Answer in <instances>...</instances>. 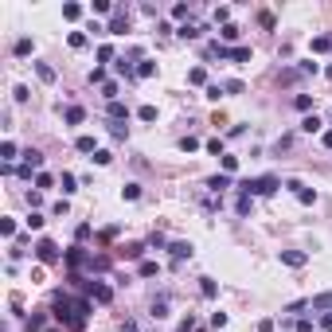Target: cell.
<instances>
[{
	"label": "cell",
	"mask_w": 332,
	"mask_h": 332,
	"mask_svg": "<svg viewBox=\"0 0 332 332\" xmlns=\"http://www.w3.org/2000/svg\"><path fill=\"white\" fill-rule=\"evenodd\" d=\"M277 188V176H258V180H246V184H238V192H246V196H274Z\"/></svg>",
	"instance_id": "1"
},
{
	"label": "cell",
	"mask_w": 332,
	"mask_h": 332,
	"mask_svg": "<svg viewBox=\"0 0 332 332\" xmlns=\"http://www.w3.org/2000/svg\"><path fill=\"white\" fill-rule=\"evenodd\" d=\"M35 258L51 266V262H59V258H66V254L59 250V246H55V242H51V238H39V242H35Z\"/></svg>",
	"instance_id": "2"
},
{
	"label": "cell",
	"mask_w": 332,
	"mask_h": 332,
	"mask_svg": "<svg viewBox=\"0 0 332 332\" xmlns=\"http://www.w3.org/2000/svg\"><path fill=\"white\" fill-rule=\"evenodd\" d=\"M39 165H43V153L28 149V153H24V168H20V176H24V180H32V172L39 176Z\"/></svg>",
	"instance_id": "3"
},
{
	"label": "cell",
	"mask_w": 332,
	"mask_h": 332,
	"mask_svg": "<svg viewBox=\"0 0 332 332\" xmlns=\"http://www.w3.org/2000/svg\"><path fill=\"white\" fill-rule=\"evenodd\" d=\"M86 293H90V301H98V305H110V301H113V289H110V285H102V281H90Z\"/></svg>",
	"instance_id": "4"
},
{
	"label": "cell",
	"mask_w": 332,
	"mask_h": 332,
	"mask_svg": "<svg viewBox=\"0 0 332 332\" xmlns=\"http://www.w3.org/2000/svg\"><path fill=\"white\" fill-rule=\"evenodd\" d=\"M285 188H289V192H293V196H297V199H301V203H317V192H313V188H305V184H301V180H289V184H285Z\"/></svg>",
	"instance_id": "5"
},
{
	"label": "cell",
	"mask_w": 332,
	"mask_h": 332,
	"mask_svg": "<svg viewBox=\"0 0 332 332\" xmlns=\"http://www.w3.org/2000/svg\"><path fill=\"white\" fill-rule=\"evenodd\" d=\"M281 262L293 266V270H301V266L309 262V254H305V250H281Z\"/></svg>",
	"instance_id": "6"
},
{
	"label": "cell",
	"mask_w": 332,
	"mask_h": 332,
	"mask_svg": "<svg viewBox=\"0 0 332 332\" xmlns=\"http://www.w3.org/2000/svg\"><path fill=\"white\" fill-rule=\"evenodd\" d=\"M309 309H313V313H332V293H317V297H309Z\"/></svg>",
	"instance_id": "7"
},
{
	"label": "cell",
	"mask_w": 332,
	"mask_h": 332,
	"mask_svg": "<svg viewBox=\"0 0 332 332\" xmlns=\"http://www.w3.org/2000/svg\"><path fill=\"white\" fill-rule=\"evenodd\" d=\"M168 254L176 262H184V258H192V242H168Z\"/></svg>",
	"instance_id": "8"
},
{
	"label": "cell",
	"mask_w": 332,
	"mask_h": 332,
	"mask_svg": "<svg viewBox=\"0 0 332 332\" xmlns=\"http://www.w3.org/2000/svg\"><path fill=\"white\" fill-rule=\"evenodd\" d=\"M203 32H207V28H196V24H184V28H176V35H180V39H199Z\"/></svg>",
	"instance_id": "9"
},
{
	"label": "cell",
	"mask_w": 332,
	"mask_h": 332,
	"mask_svg": "<svg viewBox=\"0 0 332 332\" xmlns=\"http://www.w3.org/2000/svg\"><path fill=\"white\" fill-rule=\"evenodd\" d=\"M199 293L211 301V297H219V281H211V277H199Z\"/></svg>",
	"instance_id": "10"
},
{
	"label": "cell",
	"mask_w": 332,
	"mask_h": 332,
	"mask_svg": "<svg viewBox=\"0 0 332 332\" xmlns=\"http://www.w3.org/2000/svg\"><path fill=\"white\" fill-rule=\"evenodd\" d=\"M125 32V8H113V24H110V35H121Z\"/></svg>",
	"instance_id": "11"
},
{
	"label": "cell",
	"mask_w": 332,
	"mask_h": 332,
	"mask_svg": "<svg viewBox=\"0 0 332 332\" xmlns=\"http://www.w3.org/2000/svg\"><path fill=\"white\" fill-rule=\"evenodd\" d=\"M59 188H63V196H70V192H78V180H74L70 172H63V176H59Z\"/></svg>",
	"instance_id": "12"
},
{
	"label": "cell",
	"mask_w": 332,
	"mask_h": 332,
	"mask_svg": "<svg viewBox=\"0 0 332 332\" xmlns=\"http://www.w3.org/2000/svg\"><path fill=\"white\" fill-rule=\"evenodd\" d=\"M110 121H129V110H125V102H110Z\"/></svg>",
	"instance_id": "13"
},
{
	"label": "cell",
	"mask_w": 332,
	"mask_h": 332,
	"mask_svg": "<svg viewBox=\"0 0 332 332\" xmlns=\"http://www.w3.org/2000/svg\"><path fill=\"white\" fill-rule=\"evenodd\" d=\"M207 188H211V192H227V188H231V176H227V172H223V176H211Z\"/></svg>",
	"instance_id": "14"
},
{
	"label": "cell",
	"mask_w": 332,
	"mask_h": 332,
	"mask_svg": "<svg viewBox=\"0 0 332 332\" xmlns=\"http://www.w3.org/2000/svg\"><path fill=\"white\" fill-rule=\"evenodd\" d=\"M82 117H86L82 106H66V125H82Z\"/></svg>",
	"instance_id": "15"
},
{
	"label": "cell",
	"mask_w": 332,
	"mask_h": 332,
	"mask_svg": "<svg viewBox=\"0 0 332 332\" xmlns=\"http://www.w3.org/2000/svg\"><path fill=\"white\" fill-rule=\"evenodd\" d=\"M28 332H47V317H43V313L28 317Z\"/></svg>",
	"instance_id": "16"
},
{
	"label": "cell",
	"mask_w": 332,
	"mask_h": 332,
	"mask_svg": "<svg viewBox=\"0 0 332 332\" xmlns=\"http://www.w3.org/2000/svg\"><path fill=\"white\" fill-rule=\"evenodd\" d=\"M227 59H234V63H250V47H227Z\"/></svg>",
	"instance_id": "17"
},
{
	"label": "cell",
	"mask_w": 332,
	"mask_h": 332,
	"mask_svg": "<svg viewBox=\"0 0 332 332\" xmlns=\"http://www.w3.org/2000/svg\"><path fill=\"white\" fill-rule=\"evenodd\" d=\"M188 82H192V86H203V82H207V70H203V66H192V70H188Z\"/></svg>",
	"instance_id": "18"
},
{
	"label": "cell",
	"mask_w": 332,
	"mask_h": 332,
	"mask_svg": "<svg viewBox=\"0 0 332 332\" xmlns=\"http://www.w3.org/2000/svg\"><path fill=\"white\" fill-rule=\"evenodd\" d=\"M250 207H254V196H246V192H242V196H238V203H234V211H238V215H250Z\"/></svg>",
	"instance_id": "19"
},
{
	"label": "cell",
	"mask_w": 332,
	"mask_h": 332,
	"mask_svg": "<svg viewBox=\"0 0 332 332\" xmlns=\"http://www.w3.org/2000/svg\"><path fill=\"white\" fill-rule=\"evenodd\" d=\"M153 317H157V321L168 317V297H157V301H153Z\"/></svg>",
	"instance_id": "20"
},
{
	"label": "cell",
	"mask_w": 332,
	"mask_h": 332,
	"mask_svg": "<svg viewBox=\"0 0 332 332\" xmlns=\"http://www.w3.org/2000/svg\"><path fill=\"white\" fill-rule=\"evenodd\" d=\"M317 129H321V117H317V113H309V117L301 121V133H317Z\"/></svg>",
	"instance_id": "21"
},
{
	"label": "cell",
	"mask_w": 332,
	"mask_h": 332,
	"mask_svg": "<svg viewBox=\"0 0 332 332\" xmlns=\"http://www.w3.org/2000/svg\"><path fill=\"white\" fill-rule=\"evenodd\" d=\"M0 161H4V165H12V161H16V145H12V141H4V145H0Z\"/></svg>",
	"instance_id": "22"
},
{
	"label": "cell",
	"mask_w": 332,
	"mask_h": 332,
	"mask_svg": "<svg viewBox=\"0 0 332 332\" xmlns=\"http://www.w3.org/2000/svg\"><path fill=\"white\" fill-rule=\"evenodd\" d=\"M59 180L55 176H51V172H39V176H35V188H39V192H43V188H55Z\"/></svg>",
	"instance_id": "23"
},
{
	"label": "cell",
	"mask_w": 332,
	"mask_h": 332,
	"mask_svg": "<svg viewBox=\"0 0 332 332\" xmlns=\"http://www.w3.org/2000/svg\"><path fill=\"white\" fill-rule=\"evenodd\" d=\"M110 137H113V141H125V137H129V129H125L121 121H110Z\"/></svg>",
	"instance_id": "24"
},
{
	"label": "cell",
	"mask_w": 332,
	"mask_h": 332,
	"mask_svg": "<svg viewBox=\"0 0 332 332\" xmlns=\"http://www.w3.org/2000/svg\"><path fill=\"white\" fill-rule=\"evenodd\" d=\"M313 51H321V55L332 51V35H317V39H313Z\"/></svg>",
	"instance_id": "25"
},
{
	"label": "cell",
	"mask_w": 332,
	"mask_h": 332,
	"mask_svg": "<svg viewBox=\"0 0 332 332\" xmlns=\"http://www.w3.org/2000/svg\"><path fill=\"white\" fill-rule=\"evenodd\" d=\"M137 74H141V78H153V74H157V63H149V59H141V66H137Z\"/></svg>",
	"instance_id": "26"
},
{
	"label": "cell",
	"mask_w": 332,
	"mask_h": 332,
	"mask_svg": "<svg viewBox=\"0 0 332 332\" xmlns=\"http://www.w3.org/2000/svg\"><path fill=\"white\" fill-rule=\"evenodd\" d=\"M35 74H39V78H43V82H55V70H51V66H47V63H35Z\"/></svg>",
	"instance_id": "27"
},
{
	"label": "cell",
	"mask_w": 332,
	"mask_h": 332,
	"mask_svg": "<svg viewBox=\"0 0 332 332\" xmlns=\"http://www.w3.org/2000/svg\"><path fill=\"white\" fill-rule=\"evenodd\" d=\"M74 149H78V153H98V149H94V137H78Z\"/></svg>",
	"instance_id": "28"
},
{
	"label": "cell",
	"mask_w": 332,
	"mask_h": 332,
	"mask_svg": "<svg viewBox=\"0 0 332 332\" xmlns=\"http://www.w3.org/2000/svg\"><path fill=\"white\" fill-rule=\"evenodd\" d=\"M188 16H192L188 4H172V20H188Z\"/></svg>",
	"instance_id": "29"
},
{
	"label": "cell",
	"mask_w": 332,
	"mask_h": 332,
	"mask_svg": "<svg viewBox=\"0 0 332 332\" xmlns=\"http://www.w3.org/2000/svg\"><path fill=\"white\" fill-rule=\"evenodd\" d=\"M63 16H66V20H78V16H82V4H63Z\"/></svg>",
	"instance_id": "30"
},
{
	"label": "cell",
	"mask_w": 332,
	"mask_h": 332,
	"mask_svg": "<svg viewBox=\"0 0 332 332\" xmlns=\"http://www.w3.org/2000/svg\"><path fill=\"white\" fill-rule=\"evenodd\" d=\"M66 43H70L74 51H82V47H86V35H82V32H70V39H66Z\"/></svg>",
	"instance_id": "31"
},
{
	"label": "cell",
	"mask_w": 332,
	"mask_h": 332,
	"mask_svg": "<svg viewBox=\"0 0 332 332\" xmlns=\"http://www.w3.org/2000/svg\"><path fill=\"white\" fill-rule=\"evenodd\" d=\"M297 78H301V66H285L281 70V82H297Z\"/></svg>",
	"instance_id": "32"
},
{
	"label": "cell",
	"mask_w": 332,
	"mask_h": 332,
	"mask_svg": "<svg viewBox=\"0 0 332 332\" xmlns=\"http://www.w3.org/2000/svg\"><path fill=\"white\" fill-rule=\"evenodd\" d=\"M121 196H125V199H141V184H125Z\"/></svg>",
	"instance_id": "33"
},
{
	"label": "cell",
	"mask_w": 332,
	"mask_h": 332,
	"mask_svg": "<svg viewBox=\"0 0 332 332\" xmlns=\"http://www.w3.org/2000/svg\"><path fill=\"white\" fill-rule=\"evenodd\" d=\"M12 51H16L20 59H24V55H32V39H16V47H12Z\"/></svg>",
	"instance_id": "34"
},
{
	"label": "cell",
	"mask_w": 332,
	"mask_h": 332,
	"mask_svg": "<svg viewBox=\"0 0 332 332\" xmlns=\"http://www.w3.org/2000/svg\"><path fill=\"white\" fill-rule=\"evenodd\" d=\"M223 90H227V86H219V82H207V98H211V102H219Z\"/></svg>",
	"instance_id": "35"
},
{
	"label": "cell",
	"mask_w": 332,
	"mask_h": 332,
	"mask_svg": "<svg viewBox=\"0 0 332 332\" xmlns=\"http://www.w3.org/2000/svg\"><path fill=\"white\" fill-rule=\"evenodd\" d=\"M0 234L12 238V234H16V219H0Z\"/></svg>",
	"instance_id": "36"
},
{
	"label": "cell",
	"mask_w": 332,
	"mask_h": 332,
	"mask_svg": "<svg viewBox=\"0 0 332 332\" xmlns=\"http://www.w3.org/2000/svg\"><path fill=\"white\" fill-rule=\"evenodd\" d=\"M157 274H161L157 262H141V277H157Z\"/></svg>",
	"instance_id": "37"
},
{
	"label": "cell",
	"mask_w": 332,
	"mask_h": 332,
	"mask_svg": "<svg viewBox=\"0 0 332 332\" xmlns=\"http://www.w3.org/2000/svg\"><path fill=\"white\" fill-rule=\"evenodd\" d=\"M137 117H141V121H157V106H141Z\"/></svg>",
	"instance_id": "38"
},
{
	"label": "cell",
	"mask_w": 332,
	"mask_h": 332,
	"mask_svg": "<svg viewBox=\"0 0 332 332\" xmlns=\"http://www.w3.org/2000/svg\"><path fill=\"white\" fill-rule=\"evenodd\" d=\"M207 153H215V157H227V153H223V137H211V141H207Z\"/></svg>",
	"instance_id": "39"
},
{
	"label": "cell",
	"mask_w": 332,
	"mask_h": 332,
	"mask_svg": "<svg viewBox=\"0 0 332 332\" xmlns=\"http://www.w3.org/2000/svg\"><path fill=\"white\" fill-rule=\"evenodd\" d=\"M293 106H297V110H313V98H309V94H297Z\"/></svg>",
	"instance_id": "40"
},
{
	"label": "cell",
	"mask_w": 332,
	"mask_h": 332,
	"mask_svg": "<svg viewBox=\"0 0 332 332\" xmlns=\"http://www.w3.org/2000/svg\"><path fill=\"white\" fill-rule=\"evenodd\" d=\"M223 172H227V176L238 172V157H223Z\"/></svg>",
	"instance_id": "41"
},
{
	"label": "cell",
	"mask_w": 332,
	"mask_h": 332,
	"mask_svg": "<svg viewBox=\"0 0 332 332\" xmlns=\"http://www.w3.org/2000/svg\"><path fill=\"white\" fill-rule=\"evenodd\" d=\"M28 227H32V231H43V215H39V211H32V215H28Z\"/></svg>",
	"instance_id": "42"
},
{
	"label": "cell",
	"mask_w": 332,
	"mask_h": 332,
	"mask_svg": "<svg viewBox=\"0 0 332 332\" xmlns=\"http://www.w3.org/2000/svg\"><path fill=\"white\" fill-rule=\"evenodd\" d=\"M110 59H113V47H110V43H102V47H98V63H110Z\"/></svg>",
	"instance_id": "43"
},
{
	"label": "cell",
	"mask_w": 332,
	"mask_h": 332,
	"mask_svg": "<svg viewBox=\"0 0 332 332\" xmlns=\"http://www.w3.org/2000/svg\"><path fill=\"white\" fill-rule=\"evenodd\" d=\"M180 149H184V153H196V149H199V141H196V137H184V141H180Z\"/></svg>",
	"instance_id": "44"
},
{
	"label": "cell",
	"mask_w": 332,
	"mask_h": 332,
	"mask_svg": "<svg viewBox=\"0 0 332 332\" xmlns=\"http://www.w3.org/2000/svg\"><path fill=\"white\" fill-rule=\"evenodd\" d=\"M219 35H223V39H227V43H231V39H238V28H234V24H227V28H223Z\"/></svg>",
	"instance_id": "45"
},
{
	"label": "cell",
	"mask_w": 332,
	"mask_h": 332,
	"mask_svg": "<svg viewBox=\"0 0 332 332\" xmlns=\"http://www.w3.org/2000/svg\"><path fill=\"white\" fill-rule=\"evenodd\" d=\"M90 161H98V165H110V161H113V153H106V149H98V153H94Z\"/></svg>",
	"instance_id": "46"
},
{
	"label": "cell",
	"mask_w": 332,
	"mask_h": 332,
	"mask_svg": "<svg viewBox=\"0 0 332 332\" xmlns=\"http://www.w3.org/2000/svg\"><path fill=\"white\" fill-rule=\"evenodd\" d=\"M227 20H231V8H215V24H223V28H227Z\"/></svg>",
	"instance_id": "47"
},
{
	"label": "cell",
	"mask_w": 332,
	"mask_h": 332,
	"mask_svg": "<svg viewBox=\"0 0 332 332\" xmlns=\"http://www.w3.org/2000/svg\"><path fill=\"white\" fill-rule=\"evenodd\" d=\"M113 66H117V74H125V78H129V74H133V66H129V63H125V59H117V63H113Z\"/></svg>",
	"instance_id": "48"
},
{
	"label": "cell",
	"mask_w": 332,
	"mask_h": 332,
	"mask_svg": "<svg viewBox=\"0 0 332 332\" xmlns=\"http://www.w3.org/2000/svg\"><path fill=\"white\" fill-rule=\"evenodd\" d=\"M90 82H106V66H94L90 70Z\"/></svg>",
	"instance_id": "49"
},
{
	"label": "cell",
	"mask_w": 332,
	"mask_h": 332,
	"mask_svg": "<svg viewBox=\"0 0 332 332\" xmlns=\"http://www.w3.org/2000/svg\"><path fill=\"white\" fill-rule=\"evenodd\" d=\"M74 238H78V242H86V238H90V223H82V227L74 231Z\"/></svg>",
	"instance_id": "50"
},
{
	"label": "cell",
	"mask_w": 332,
	"mask_h": 332,
	"mask_svg": "<svg viewBox=\"0 0 332 332\" xmlns=\"http://www.w3.org/2000/svg\"><path fill=\"white\" fill-rule=\"evenodd\" d=\"M297 332H313V321H309V317H301V321H297Z\"/></svg>",
	"instance_id": "51"
},
{
	"label": "cell",
	"mask_w": 332,
	"mask_h": 332,
	"mask_svg": "<svg viewBox=\"0 0 332 332\" xmlns=\"http://www.w3.org/2000/svg\"><path fill=\"white\" fill-rule=\"evenodd\" d=\"M192 329H196V317H188V321H180V329H176V332H192Z\"/></svg>",
	"instance_id": "52"
},
{
	"label": "cell",
	"mask_w": 332,
	"mask_h": 332,
	"mask_svg": "<svg viewBox=\"0 0 332 332\" xmlns=\"http://www.w3.org/2000/svg\"><path fill=\"white\" fill-rule=\"evenodd\" d=\"M321 329H325V332H332V313H325V317H321Z\"/></svg>",
	"instance_id": "53"
},
{
	"label": "cell",
	"mask_w": 332,
	"mask_h": 332,
	"mask_svg": "<svg viewBox=\"0 0 332 332\" xmlns=\"http://www.w3.org/2000/svg\"><path fill=\"white\" fill-rule=\"evenodd\" d=\"M121 332H137V321H125V325H121Z\"/></svg>",
	"instance_id": "54"
},
{
	"label": "cell",
	"mask_w": 332,
	"mask_h": 332,
	"mask_svg": "<svg viewBox=\"0 0 332 332\" xmlns=\"http://www.w3.org/2000/svg\"><path fill=\"white\" fill-rule=\"evenodd\" d=\"M321 141H325V149H332V129L325 133V137H321Z\"/></svg>",
	"instance_id": "55"
},
{
	"label": "cell",
	"mask_w": 332,
	"mask_h": 332,
	"mask_svg": "<svg viewBox=\"0 0 332 332\" xmlns=\"http://www.w3.org/2000/svg\"><path fill=\"white\" fill-rule=\"evenodd\" d=\"M47 332H63V329H47Z\"/></svg>",
	"instance_id": "56"
}]
</instances>
